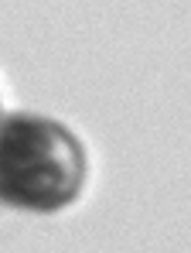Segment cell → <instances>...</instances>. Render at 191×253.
I'll return each mask as SVG.
<instances>
[{"label": "cell", "instance_id": "1", "mask_svg": "<svg viewBox=\"0 0 191 253\" xmlns=\"http://www.w3.org/2000/svg\"><path fill=\"white\" fill-rule=\"evenodd\" d=\"M85 174V147L65 124L41 113L0 117V202L24 212L69 209Z\"/></svg>", "mask_w": 191, "mask_h": 253}]
</instances>
